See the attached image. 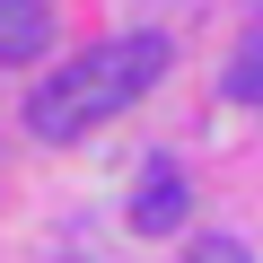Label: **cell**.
I'll return each instance as SVG.
<instances>
[{"mask_svg":"<svg viewBox=\"0 0 263 263\" xmlns=\"http://www.w3.org/2000/svg\"><path fill=\"white\" fill-rule=\"evenodd\" d=\"M158 70H167V35H114V44L62 62L27 97V132L35 141H79V132H97L105 114H123L132 97H149Z\"/></svg>","mask_w":263,"mask_h":263,"instance_id":"cell-1","label":"cell"},{"mask_svg":"<svg viewBox=\"0 0 263 263\" xmlns=\"http://www.w3.org/2000/svg\"><path fill=\"white\" fill-rule=\"evenodd\" d=\"M184 211H193L184 167H176V158H149L141 184H132V228H141V237H167V228H184Z\"/></svg>","mask_w":263,"mask_h":263,"instance_id":"cell-2","label":"cell"},{"mask_svg":"<svg viewBox=\"0 0 263 263\" xmlns=\"http://www.w3.org/2000/svg\"><path fill=\"white\" fill-rule=\"evenodd\" d=\"M53 44V9L44 0H0V62H35Z\"/></svg>","mask_w":263,"mask_h":263,"instance_id":"cell-3","label":"cell"},{"mask_svg":"<svg viewBox=\"0 0 263 263\" xmlns=\"http://www.w3.org/2000/svg\"><path fill=\"white\" fill-rule=\"evenodd\" d=\"M237 105H263V18L246 27V44H237V62H228V79H219Z\"/></svg>","mask_w":263,"mask_h":263,"instance_id":"cell-4","label":"cell"},{"mask_svg":"<svg viewBox=\"0 0 263 263\" xmlns=\"http://www.w3.org/2000/svg\"><path fill=\"white\" fill-rule=\"evenodd\" d=\"M184 263H246V246H237V237H202Z\"/></svg>","mask_w":263,"mask_h":263,"instance_id":"cell-5","label":"cell"}]
</instances>
